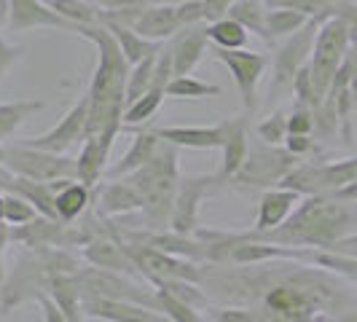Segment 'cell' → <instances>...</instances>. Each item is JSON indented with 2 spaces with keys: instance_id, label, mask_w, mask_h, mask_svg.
Returning <instances> with one entry per match:
<instances>
[{
  "instance_id": "obj_1",
  "label": "cell",
  "mask_w": 357,
  "mask_h": 322,
  "mask_svg": "<svg viewBox=\"0 0 357 322\" xmlns=\"http://www.w3.org/2000/svg\"><path fill=\"white\" fill-rule=\"evenodd\" d=\"M78 36L89 38L100 49V62L91 75L89 86V124H86V137L102 132L105 126L121 124L124 126L126 110V81H129V62L124 52L119 49L116 38L110 36L105 24H81L75 30Z\"/></svg>"
},
{
  "instance_id": "obj_2",
  "label": "cell",
  "mask_w": 357,
  "mask_h": 322,
  "mask_svg": "<svg viewBox=\"0 0 357 322\" xmlns=\"http://www.w3.org/2000/svg\"><path fill=\"white\" fill-rule=\"evenodd\" d=\"M357 217L352 210H347L344 204L333 199L314 194L298 201V210L287 215L285 223H280L271 231H242V239H258V242H271V245H282V247H322L331 250L344 233L349 231V226Z\"/></svg>"
},
{
  "instance_id": "obj_3",
  "label": "cell",
  "mask_w": 357,
  "mask_h": 322,
  "mask_svg": "<svg viewBox=\"0 0 357 322\" xmlns=\"http://www.w3.org/2000/svg\"><path fill=\"white\" fill-rule=\"evenodd\" d=\"M84 258L73 255L65 247H27L14 261L11 274H6L0 285V314H11L24 301H38L54 274H78Z\"/></svg>"
},
{
  "instance_id": "obj_4",
  "label": "cell",
  "mask_w": 357,
  "mask_h": 322,
  "mask_svg": "<svg viewBox=\"0 0 357 322\" xmlns=\"http://www.w3.org/2000/svg\"><path fill=\"white\" fill-rule=\"evenodd\" d=\"M178 153L180 148L167 140H161L159 151L153 159L135 169L132 175H124L132 188L143 199V226L145 231H167L169 229V215L178 194Z\"/></svg>"
},
{
  "instance_id": "obj_5",
  "label": "cell",
  "mask_w": 357,
  "mask_h": 322,
  "mask_svg": "<svg viewBox=\"0 0 357 322\" xmlns=\"http://www.w3.org/2000/svg\"><path fill=\"white\" fill-rule=\"evenodd\" d=\"M349 40L352 38H349V22L347 19H322L320 33L314 38V49L309 56V72H312V84H314V94H317V105L331 91V84H333L336 72L347 59Z\"/></svg>"
},
{
  "instance_id": "obj_6",
  "label": "cell",
  "mask_w": 357,
  "mask_h": 322,
  "mask_svg": "<svg viewBox=\"0 0 357 322\" xmlns=\"http://www.w3.org/2000/svg\"><path fill=\"white\" fill-rule=\"evenodd\" d=\"M301 161L287 148L268 145L264 140H252L250 153L242 164V169L231 178V185L239 191H268L277 188L290 169H296Z\"/></svg>"
},
{
  "instance_id": "obj_7",
  "label": "cell",
  "mask_w": 357,
  "mask_h": 322,
  "mask_svg": "<svg viewBox=\"0 0 357 322\" xmlns=\"http://www.w3.org/2000/svg\"><path fill=\"white\" fill-rule=\"evenodd\" d=\"M322 17H309L304 27H298L293 36H287V40L277 49L274 54V75H271V84H268V102H277V100H285L287 91L293 89V81L298 70L304 68L312 56L314 49V38L320 33Z\"/></svg>"
},
{
  "instance_id": "obj_8",
  "label": "cell",
  "mask_w": 357,
  "mask_h": 322,
  "mask_svg": "<svg viewBox=\"0 0 357 322\" xmlns=\"http://www.w3.org/2000/svg\"><path fill=\"white\" fill-rule=\"evenodd\" d=\"M3 167L19 178H30L38 183H54V180H78L75 159L68 153H52L33 145H6V161Z\"/></svg>"
},
{
  "instance_id": "obj_9",
  "label": "cell",
  "mask_w": 357,
  "mask_h": 322,
  "mask_svg": "<svg viewBox=\"0 0 357 322\" xmlns=\"http://www.w3.org/2000/svg\"><path fill=\"white\" fill-rule=\"evenodd\" d=\"M129 258L135 261V266L140 268L145 282L156 285L161 279H188V282H202V263L185 261L178 255H169L156 247H148L140 242H124Z\"/></svg>"
},
{
  "instance_id": "obj_10",
  "label": "cell",
  "mask_w": 357,
  "mask_h": 322,
  "mask_svg": "<svg viewBox=\"0 0 357 322\" xmlns=\"http://www.w3.org/2000/svg\"><path fill=\"white\" fill-rule=\"evenodd\" d=\"M226 180L218 172L213 175H188L178 180V194L169 215V231L178 233H194L199 229V204L207 194L223 188Z\"/></svg>"
},
{
  "instance_id": "obj_11",
  "label": "cell",
  "mask_w": 357,
  "mask_h": 322,
  "mask_svg": "<svg viewBox=\"0 0 357 322\" xmlns=\"http://www.w3.org/2000/svg\"><path fill=\"white\" fill-rule=\"evenodd\" d=\"M215 56L231 70L234 84L242 94V105L248 110V116L255 113L258 107V81L266 70V54L261 52H248V49H215Z\"/></svg>"
},
{
  "instance_id": "obj_12",
  "label": "cell",
  "mask_w": 357,
  "mask_h": 322,
  "mask_svg": "<svg viewBox=\"0 0 357 322\" xmlns=\"http://www.w3.org/2000/svg\"><path fill=\"white\" fill-rule=\"evenodd\" d=\"M86 124H89V94H84L62 116V121L54 124L46 135L30 137V140H19V143L33 145V148H40V151H52V153H68L73 145L86 140Z\"/></svg>"
},
{
  "instance_id": "obj_13",
  "label": "cell",
  "mask_w": 357,
  "mask_h": 322,
  "mask_svg": "<svg viewBox=\"0 0 357 322\" xmlns=\"http://www.w3.org/2000/svg\"><path fill=\"white\" fill-rule=\"evenodd\" d=\"M124 126L113 124L105 126L102 132L97 135H89L84 140V151L81 156L75 159V169H78V180L86 185V188H97L102 183V175H105V161L110 156V148H113V140L119 137Z\"/></svg>"
},
{
  "instance_id": "obj_14",
  "label": "cell",
  "mask_w": 357,
  "mask_h": 322,
  "mask_svg": "<svg viewBox=\"0 0 357 322\" xmlns=\"http://www.w3.org/2000/svg\"><path fill=\"white\" fill-rule=\"evenodd\" d=\"M167 43H169V52H172L175 75H188L202 62V56H204L207 46H210V24L207 22H197V24L180 27Z\"/></svg>"
},
{
  "instance_id": "obj_15",
  "label": "cell",
  "mask_w": 357,
  "mask_h": 322,
  "mask_svg": "<svg viewBox=\"0 0 357 322\" xmlns=\"http://www.w3.org/2000/svg\"><path fill=\"white\" fill-rule=\"evenodd\" d=\"M6 24L8 30L14 33H24V30H36V27H56V30H73L75 33V24H70L68 19H62L54 8L43 6L40 0H8V8H6Z\"/></svg>"
},
{
  "instance_id": "obj_16",
  "label": "cell",
  "mask_w": 357,
  "mask_h": 322,
  "mask_svg": "<svg viewBox=\"0 0 357 322\" xmlns=\"http://www.w3.org/2000/svg\"><path fill=\"white\" fill-rule=\"evenodd\" d=\"M91 201H94V213L102 217H119L143 210V199L126 178L110 180L105 185L100 183L97 188H91Z\"/></svg>"
},
{
  "instance_id": "obj_17",
  "label": "cell",
  "mask_w": 357,
  "mask_h": 322,
  "mask_svg": "<svg viewBox=\"0 0 357 322\" xmlns=\"http://www.w3.org/2000/svg\"><path fill=\"white\" fill-rule=\"evenodd\" d=\"M84 314L105 322H172L159 309L132 304V301H110V298L84 301Z\"/></svg>"
},
{
  "instance_id": "obj_18",
  "label": "cell",
  "mask_w": 357,
  "mask_h": 322,
  "mask_svg": "<svg viewBox=\"0 0 357 322\" xmlns=\"http://www.w3.org/2000/svg\"><path fill=\"white\" fill-rule=\"evenodd\" d=\"M81 258L89 266L119 271L126 277H140V268L135 266V261L126 252L124 239H119V236H100V239L89 242L86 247H81Z\"/></svg>"
},
{
  "instance_id": "obj_19",
  "label": "cell",
  "mask_w": 357,
  "mask_h": 322,
  "mask_svg": "<svg viewBox=\"0 0 357 322\" xmlns=\"http://www.w3.org/2000/svg\"><path fill=\"white\" fill-rule=\"evenodd\" d=\"M135 33H140L148 40L164 43L183 27L178 14V3H159V6H145L137 17L129 22Z\"/></svg>"
},
{
  "instance_id": "obj_20",
  "label": "cell",
  "mask_w": 357,
  "mask_h": 322,
  "mask_svg": "<svg viewBox=\"0 0 357 322\" xmlns=\"http://www.w3.org/2000/svg\"><path fill=\"white\" fill-rule=\"evenodd\" d=\"M226 129H229V124L220 121L215 126H164V129H153V132H156V137L178 145V148L215 151V148H223Z\"/></svg>"
},
{
  "instance_id": "obj_21",
  "label": "cell",
  "mask_w": 357,
  "mask_h": 322,
  "mask_svg": "<svg viewBox=\"0 0 357 322\" xmlns=\"http://www.w3.org/2000/svg\"><path fill=\"white\" fill-rule=\"evenodd\" d=\"M248 113L245 116H236V118H226V140H223V161H220V169L218 175L231 183V178L242 169V164L250 153V135H248Z\"/></svg>"
},
{
  "instance_id": "obj_22",
  "label": "cell",
  "mask_w": 357,
  "mask_h": 322,
  "mask_svg": "<svg viewBox=\"0 0 357 322\" xmlns=\"http://www.w3.org/2000/svg\"><path fill=\"white\" fill-rule=\"evenodd\" d=\"M301 201L298 191H290V188H268L266 194L258 201V215H255V229L252 231H271L277 229L280 223H285L287 215L293 213Z\"/></svg>"
},
{
  "instance_id": "obj_23",
  "label": "cell",
  "mask_w": 357,
  "mask_h": 322,
  "mask_svg": "<svg viewBox=\"0 0 357 322\" xmlns=\"http://www.w3.org/2000/svg\"><path fill=\"white\" fill-rule=\"evenodd\" d=\"M46 296L59 306L68 322H84V293L78 274H54L46 285Z\"/></svg>"
},
{
  "instance_id": "obj_24",
  "label": "cell",
  "mask_w": 357,
  "mask_h": 322,
  "mask_svg": "<svg viewBox=\"0 0 357 322\" xmlns=\"http://www.w3.org/2000/svg\"><path fill=\"white\" fill-rule=\"evenodd\" d=\"M65 223L54 220V217H43L38 215L36 220L24 223V226H11V242H19L22 247H59V236H62Z\"/></svg>"
},
{
  "instance_id": "obj_25",
  "label": "cell",
  "mask_w": 357,
  "mask_h": 322,
  "mask_svg": "<svg viewBox=\"0 0 357 322\" xmlns=\"http://www.w3.org/2000/svg\"><path fill=\"white\" fill-rule=\"evenodd\" d=\"M159 145H161V137H156L153 129H151V132H137V137L132 140V148L121 156L119 164H113V167L107 169L105 178L119 180V178H124V175H132L135 169H140L143 164H148V161L153 159V153L159 151Z\"/></svg>"
},
{
  "instance_id": "obj_26",
  "label": "cell",
  "mask_w": 357,
  "mask_h": 322,
  "mask_svg": "<svg viewBox=\"0 0 357 322\" xmlns=\"http://www.w3.org/2000/svg\"><path fill=\"white\" fill-rule=\"evenodd\" d=\"M105 27L110 30V36L116 38V43H119V49L124 52L126 62L129 65H137V62H143L145 56H151V54H156L164 46V43H156V40H148L143 38L140 33H135L129 24L124 22H116V19L105 17Z\"/></svg>"
},
{
  "instance_id": "obj_27",
  "label": "cell",
  "mask_w": 357,
  "mask_h": 322,
  "mask_svg": "<svg viewBox=\"0 0 357 322\" xmlns=\"http://www.w3.org/2000/svg\"><path fill=\"white\" fill-rule=\"evenodd\" d=\"M91 204V188H86L81 180H70L62 191L54 194V207H56V217L62 223H73L81 215L86 213Z\"/></svg>"
},
{
  "instance_id": "obj_28",
  "label": "cell",
  "mask_w": 357,
  "mask_h": 322,
  "mask_svg": "<svg viewBox=\"0 0 357 322\" xmlns=\"http://www.w3.org/2000/svg\"><path fill=\"white\" fill-rule=\"evenodd\" d=\"M43 110L40 100H19V102H0V143L6 145L14 140L19 126L24 124L33 113Z\"/></svg>"
},
{
  "instance_id": "obj_29",
  "label": "cell",
  "mask_w": 357,
  "mask_h": 322,
  "mask_svg": "<svg viewBox=\"0 0 357 322\" xmlns=\"http://www.w3.org/2000/svg\"><path fill=\"white\" fill-rule=\"evenodd\" d=\"M49 8L75 24V30L81 24H105V14L100 11V6H94L89 0H49Z\"/></svg>"
},
{
  "instance_id": "obj_30",
  "label": "cell",
  "mask_w": 357,
  "mask_h": 322,
  "mask_svg": "<svg viewBox=\"0 0 357 322\" xmlns=\"http://www.w3.org/2000/svg\"><path fill=\"white\" fill-rule=\"evenodd\" d=\"M266 14L268 8L264 0H234L231 8H229V17L236 19L245 30H252L264 40H271L266 30Z\"/></svg>"
},
{
  "instance_id": "obj_31",
  "label": "cell",
  "mask_w": 357,
  "mask_h": 322,
  "mask_svg": "<svg viewBox=\"0 0 357 322\" xmlns=\"http://www.w3.org/2000/svg\"><path fill=\"white\" fill-rule=\"evenodd\" d=\"M153 287L167 290L169 296H175V298L183 301V304L194 306L197 312H204V309H210V306H213L210 296L204 293V287L197 285V282H188V279H161V282H156Z\"/></svg>"
},
{
  "instance_id": "obj_32",
  "label": "cell",
  "mask_w": 357,
  "mask_h": 322,
  "mask_svg": "<svg viewBox=\"0 0 357 322\" xmlns=\"http://www.w3.org/2000/svg\"><path fill=\"white\" fill-rule=\"evenodd\" d=\"M215 94H220V86L204 84L191 75H175L167 84V97H172V100H204V97H215Z\"/></svg>"
},
{
  "instance_id": "obj_33",
  "label": "cell",
  "mask_w": 357,
  "mask_h": 322,
  "mask_svg": "<svg viewBox=\"0 0 357 322\" xmlns=\"http://www.w3.org/2000/svg\"><path fill=\"white\" fill-rule=\"evenodd\" d=\"M210 40L218 49H245L248 30L231 17H223L210 24Z\"/></svg>"
},
{
  "instance_id": "obj_34",
  "label": "cell",
  "mask_w": 357,
  "mask_h": 322,
  "mask_svg": "<svg viewBox=\"0 0 357 322\" xmlns=\"http://www.w3.org/2000/svg\"><path fill=\"white\" fill-rule=\"evenodd\" d=\"M159 52L151 54V56H145L143 62H137V65L129 68V81H126V107L132 105L135 100H140L145 91L151 89V78H153V70H156V56H159Z\"/></svg>"
},
{
  "instance_id": "obj_35",
  "label": "cell",
  "mask_w": 357,
  "mask_h": 322,
  "mask_svg": "<svg viewBox=\"0 0 357 322\" xmlns=\"http://www.w3.org/2000/svg\"><path fill=\"white\" fill-rule=\"evenodd\" d=\"M304 11H293V8H268L266 14V30L268 38H287L293 36L298 27L306 24Z\"/></svg>"
},
{
  "instance_id": "obj_36",
  "label": "cell",
  "mask_w": 357,
  "mask_h": 322,
  "mask_svg": "<svg viewBox=\"0 0 357 322\" xmlns=\"http://www.w3.org/2000/svg\"><path fill=\"white\" fill-rule=\"evenodd\" d=\"M164 97H167V91H161V89L145 91L140 100H135V102L124 110V126L143 124L148 118H153L156 110L161 107V102H164Z\"/></svg>"
},
{
  "instance_id": "obj_37",
  "label": "cell",
  "mask_w": 357,
  "mask_h": 322,
  "mask_svg": "<svg viewBox=\"0 0 357 322\" xmlns=\"http://www.w3.org/2000/svg\"><path fill=\"white\" fill-rule=\"evenodd\" d=\"M156 296H159V309L172 322H204L202 317H199V312L194 309V306L178 301V298L169 296L167 290H159V287H156Z\"/></svg>"
},
{
  "instance_id": "obj_38",
  "label": "cell",
  "mask_w": 357,
  "mask_h": 322,
  "mask_svg": "<svg viewBox=\"0 0 357 322\" xmlns=\"http://www.w3.org/2000/svg\"><path fill=\"white\" fill-rule=\"evenodd\" d=\"M3 201H6V223L8 226H24V223L36 220L38 215H40L27 199L17 197V194H6Z\"/></svg>"
},
{
  "instance_id": "obj_39",
  "label": "cell",
  "mask_w": 357,
  "mask_h": 322,
  "mask_svg": "<svg viewBox=\"0 0 357 322\" xmlns=\"http://www.w3.org/2000/svg\"><path fill=\"white\" fill-rule=\"evenodd\" d=\"M255 135H258V140H264V143H268V145L285 143L287 118L282 113H274V116H268L266 121H261V124L255 126Z\"/></svg>"
},
{
  "instance_id": "obj_40",
  "label": "cell",
  "mask_w": 357,
  "mask_h": 322,
  "mask_svg": "<svg viewBox=\"0 0 357 322\" xmlns=\"http://www.w3.org/2000/svg\"><path fill=\"white\" fill-rule=\"evenodd\" d=\"M210 317L213 322H266L255 309H248V306H220V309H213L210 306Z\"/></svg>"
},
{
  "instance_id": "obj_41",
  "label": "cell",
  "mask_w": 357,
  "mask_h": 322,
  "mask_svg": "<svg viewBox=\"0 0 357 322\" xmlns=\"http://www.w3.org/2000/svg\"><path fill=\"white\" fill-rule=\"evenodd\" d=\"M312 129H314V110L296 105L293 116L287 118V135H312Z\"/></svg>"
},
{
  "instance_id": "obj_42",
  "label": "cell",
  "mask_w": 357,
  "mask_h": 322,
  "mask_svg": "<svg viewBox=\"0 0 357 322\" xmlns=\"http://www.w3.org/2000/svg\"><path fill=\"white\" fill-rule=\"evenodd\" d=\"M268 8H293V11H304L306 17H317L325 8V0H264Z\"/></svg>"
},
{
  "instance_id": "obj_43",
  "label": "cell",
  "mask_w": 357,
  "mask_h": 322,
  "mask_svg": "<svg viewBox=\"0 0 357 322\" xmlns=\"http://www.w3.org/2000/svg\"><path fill=\"white\" fill-rule=\"evenodd\" d=\"M19 56H22V49L11 46L6 38H0V81L6 78V72H8L11 68H14V65H17Z\"/></svg>"
},
{
  "instance_id": "obj_44",
  "label": "cell",
  "mask_w": 357,
  "mask_h": 322,
  "mask_svg": "<svg viewBox=\"0 0 357 322\" xmlns=\"http://www.w3.org/2000/svg\"><path fill=\"white\" fill-rule=\"evenodd\" d=\"M234 0H204V22H218V19L229 17Z\"/></svg>"
},
{
  "instance_id": "obj_45",
  "label": "cell",
  "mask_w": 357,
  "mask_h": 322,
  "mask_svg": "<svg viewBox=\"0 0 357 322\" xmlns=\"http://www.w3.org/2000/svg\"><path fill=\"white\" fill-rule=\"evenodd\" d=\"M285 148L293 153V156H306L309 151H312V140H309V135H287L285 137Z\"/></svg>"
},
{
  "instance_id": "obj_46",
  "label": "cell",
  "mask_w": 357,
  "mask_h": 322,
  "mask_svg": "<svg viewBox=\"0 0 357 322\" xmlns=\"http://www.w3.org/2000/svg\"><path fill=\"white\" fill-rule=\"evenodd\" d=\"M8 242H11V226L3 220L0 223V285H3V279H6V266H3V255H6V247H8Z\"/></svg>"
},
{
  "instance_id": "obj_47",
  "label": "cell",
  "mask_w": 357,
  "mask_h": 322,
  "mask_svg": "<svg viewBox=\"0 0 357 322\" xmlns=\"http://www.w3.org/2000/svg\"><path fill=\"white\" fill-rule=\"evenodd\" d=\"M336 197L339 199H355L357 201V183H349V185L339 188V191H336Z\"/></svg>"
},
{
  "instance_id": "obj_48",
  "label": "cell",
  "mask_w": 357,
  "mask_h": 322,
  "mask_svg": "<svg viewBox=\"0 0 357 322\" xmlns=\"http://www.w3.org/2000/svg\"><path fill=\"white\" fill-rule=\"evenodd\" d=\"M6 220V201H3V194H0V223Z\"/></svg>"
},
{
  "instance_id": "obj_49",
  "label": "cell",
  "mask_w": 357,
  "mask_h": 322,
  "mask_svg": "<svg viewBox=\"0 0 357 322\" xmlns=\"http://www.w3.org/2000/svg\"><path fill=\"white\" fill-rule=\"evenodd\" d=\"M3 161H6V145L0 143V167H3Z\"/></svg>"
}]
</instances>
